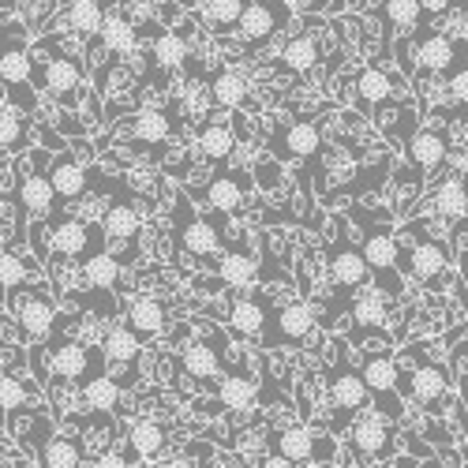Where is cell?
<instances>
[{
    "label": "cell",
    "instance_id": "obj_1",
    "mask_svg": "<svg viewBox=\"0 0 468 468\" xmlns=\"http://www.w3.org/2000/svg\"><path fill=\"white\" fill-rule=\"evenodd\" d=\"M401 237H412V240H409V244L398 240V270H401L405 278L420 282V285H439V282L446 278V270H450L453 251H450L442 240L427 237L423 225H420V229H416V225H405Z\"/></svg>",
    "mask_w": 468,
    "mask_h": 468
},
{
    "label": "cell",
    "instance_id": "obj_2",
    "mask_svg": "<svg viewBox=\"0 0 468 468\" xmlns=\"http://www.w3.org/2000/svg\"><path fill=\"white\" fill-rule=\"evenodd\" d=\"M360 378L367 386V394H371V405L378 416H386L389 423H398L405 420V398L398 394V360L394 353H364L360 360Z\"/></svg>",
    "mask_w": 468,
    "mask_h": 468
},
{
    "label": "cell",
    "instance_id": "obj_3",
    "mask_svg": "<svg viewBox=\"0 0 468 468\" xmlns=\"http://www.w3.org/2000/svg\"><path fill=\"white\" fill-rule=\"evenodd\" d=\"M176 244H180V251H187L191 259H210V266L218 270V251H221V229H218V221H207L199 210L191 207V199L187 195H180L176 191Z\"/></svg>",
    "mask_w": 468,
    "mask_h": 468
},
{
    "label": "cell",
    "instance_id": "obj_4",
    "mask_svg": "<svg viewBox=\"0 0 468 468\" xmlns=\"http://www.w3.org/2000/svg\"><path fill=\"white\" fill-rule=\"evenodd\" d=\"M326 278L334 285V300L341 307H348V300H353L356 289L371 285V270H367V259L364 251L353 244L341 232V237L334 240V251H326Z\"/></svg>",
    "mask_w": 468,
    "mask_h": 468
},
{
    "label": "cell",
    "instance_id": "obj_5",
    "mask_svg": "<svg viewBox=\"0 0 468 468\" xmlns=\"http://www.w3.org/2000/svg\"><path fill=\"white\" fill-rule=\"evenodd\" d=\"M326 398H330V409H334V431H345L364 409H371V394L360 378V371L348 364V360H337L330 382H326Z\"/></svg>",
    "mask_w": 468,
    "mask_h": 468
},
{
    "label": "cell",
    "instance_id": "obj_6",
    "mask_svg": "<svg viewBox=\"0 0 468 468\" xmlns=\"http://www.w3.org/2000/svg\"><path fill=\"white\" fill-rule=\"evenodd\" d=\"M289 19H292L289 0H248V8L237 19V27H232V34L244 46H262L270 37H278L289 27Z\"/></svg>",
    "mask_w": 468,
    "mask_h": 468
},
{
    "label": "cell",
    "instance_id": "obj_7",
    "mask_svg": "<svg viewBox=\"0 0 468 468\" xmlns=\"http://www.w3.org/2000/svg\"><path fill=\"white\" fill-rule=\"evenodd\" d=\"M319 319H315V307L307 300H292V303H282L274 315L266 319V330H262V345L270 348H285V345H303L311 334H315Z\"/></svg>",
    "mask_w": 468,
    "mask_h": 468
},
{
    "label": "cell",
    "instance_id": "obj_8",
    "mask_svg": "<svg viewBox=\"0 0 468 468\" xmlns=\"http://www.w3.org/2000/svg\"><path fill=\"white\" fill-rule=\"evenodd\" d=\"M412 46H416V64L427 75H450L453 68L468 64V37H450L446 30L435 27H427Z\"/></svg>",
    "mask_w": 468,
    "mask_h": 468
},
{
    "label": "cell",
    "instance_id": "obj_9",
    "mask_svg": "<svg viewBox=\"0 0 468 468\" xmlns=\"http://www.w3.org/2000/svg\"><path fill=\"white\" fill-rule=\"evenodd\" d=\"M34 80H37V87H42L53 101H60V105H68V109L80 105L83 68L75 64L71 57L57 53V57H49V60H34Z\"/></svg>",
    "mask_w": 468,
    "mask_h": 468
},
{
    "label": "cell",
    "instance_id": "obj_10",
    "mask_svg": "<svg viewBox=\"0 0 468 468\" xmlns=\"http://www.w3.org/2000/svg\"><path fill=\"white\" fill-rule=\"evenodd\" d=\"M348 439H353L356 457H367V461H389L398 453L394 423L386 416H378L375 409H364L353 423H348Z\"/></svg>",
    "mask_w": 468,
    "mask_h": 468
},
{
    "label": "cell",
    "instance_id": "obj_11",
    "mask_svg": "<svg viewBox=\"0 0 468 468\" xmlns=\"http://www.w3.org/2000/svg\"><path fill=\"white\" fill-rule=\"evenodd\" d=\"M405 386L409 389H401V398H412L420 409H427V412H439L442 409V401L450 398V389H453V375H450V367L446 364H439V360H416V367H412V375H405Z\"/></svg>",
    "mask_w": 468,
    "mask_h": 468
},
{
    "label": "cell",
    "instance_id": "obj_12",
    "mask_svg": "<svg viewBox=\"0 0 468 468\" xmlns=\"http://www.w3.org/2000/svg\"><path fill=\"white\" fill-rule=\"evenodd\" d=\"M46 221H49V232H53V251L60 259H87V255L105 248V240H101L105 232L98 225H87L83 218L64 214V218H46Z\"/></svg>",
    "mask_w": 468,
    "mask_h": 468
},
{
    "label": "cell",
    "instance_id": "obj_13",
    "mask_svg": "<svg viewBox=\"0 0 468 468\" xmlns=\"http://www.w3.org/2000/svg\"><path fill=\"white\" fill-rule=\"evenodd\" d=\"M105 371L101 348H87L80 341H60L53 345V375L64 382H87Z\"/></svg>",
    "mask_w": 468,
    "mask_h": 468
},
{
    "label": "cell",
    "instance_id": "obj_14",
    "mask_svg": "<svg viewBox=\"0 0 468 468\" xmlns=\"http://www.w3.org/2000/svg\"><path fill=\"white\" fill-rule=\"evenodd\" d=\"M405 150H409V165L423 176H435L446 158H450V139L442 128L427 124V128H416L409 139H405Z\"/></svg>",
    "mask_w": 468,
    "mask_h": 468
},
{
    "label": "cell",
    "instance_id": "obj_15",
    "mask_svg": "<svg viewBox=\"0 0 468 468\" xmlns=\"http://www.w3.org/2000/svg\"><path fill=\"white\" fill-rule=\"evenodd\" d=\"M248 191H251V176L244 169H218L207 184V203L214 214H225V218H237L240 214V203L248 199Z\"/></svg>",
    "mask_w": 468,
    "mask_h": 468
},
{
    "label": "cell",
    "instance_id": "obj_16",
    "mask_svg": "<svg viewBox=\"0 0 468 468\" xmlns=\"http://www.w3.org/2000/svg\"><path fill=\"white\" fill-rule=\"evenodd\" d=\"M323 150V128L315 121H289L274 139L278 162H311Z\"/></svg>",
    "mask_w": 468,
    "mask_h": 468
},
{
    "label": "cell",
    "instance_id": "obj_17",
    "mask_svg": "<svg viewBox=\"0 0 468 468\" xmlns=\"http://www.w3.org/2000/svg\"><path fill=\"white\" fill-rule=\"evenodd\" d=\"M225 334H214V337H207V341H191L184 353H180V367H184V375H191L195 382H210V378H218V371H221V364H225Z\"/></svg>",
    "mask_w": 468,
    "mask_h": 468
},
{
    "label": "cell",
    "instance_id": "obj_18",
    "mask_svg": "<svg viewBox=\"0 0 468 468\" xmlns=\"http://www.w3.org/2000/svg\"><path fill=\"white\" fill-rule=\"evenodd\" d=\"M353 90H356V105L371 112V109H378L382 101L398 98V94L405 90V80H394V75H389L382 64H367V68L356 71Z\"/></svg>",
    "mask_w": 468,
    "mask_h": 468
},
{
    "label": "cell",
    "instance_id": "obj_19",
    "mask_svg": "<svg viewBox=\"0 0 468 468\" xmlns=\"http://www.w3.org/2000/svg\"><path fill=\"white\" fill-rule=\"evenodd\" d=\"M128 326L139 334V341H154V337H162L165 326H169V311L158 296H150V292H139L128 300Z\"/></svg>",
    "mask_w": 468,
    "mask_h": 468
},
{
    "label": "cell",
    "instance_id": "obj_20",
    "mask_svg": "<svg viewBox=\"0 0 468 468\" xmlns=\"http://www.w3.org/2000/svg\"><path fill=\"white\" fill-rule=\"evenodd\" d=\"M139 353H143V341L139 334L124 323V326H112L101 341V360H105V371H121L128 367L132 378H135V364H139Z\"/></svg>",
    "mask_w": 468,
    "mask_h": 468
},
{
    "label": "cell",
    "instance_id": "obj_21",
    "mask_svg": "<svg viewBox=\"0 0 468 468\" xmlns=\"http://www.w3.org/2000/svg\"><path fill=\"white\" fill-rule=\"evenodd\" d=\"M98 42H101L105 53H112V57H132V53L139 49V27H135L121 8H105Z\"/></svg>",
    "mask_w": 468,
    "mask_h": 468
},
{
    "label": "cell",
    "instance_id": "obj_22",
    "mask_svg": "<svg viewBox=\"0 0 468 468\" xmlns=\"http://www.w3.org/2000/svg\"><path fill=\"white\" fill-rule=\"evenodd\" d=\"M16 315H19V330L30 341H49V334L57 326V307H53L49 296H23Z\"/></svg>",
    "mask_w": 468,
    "mask_h": 468
},
{
    "label": "cell",
    "instance_id": "obj_23",
    "mask_svg": "<svg viewBox=\"0 0 468 468\" xmlns=\"http://www.w3.org/2000/svg\"><path fill=\"white\" fill-rule=\"evenodd\" d=\"M139 210L132 199H116L105 207V218H101V232H105V244H135L139 237Z\"/></svg>",
    "mask_w": 468,
    "mask_h": 468
},
{
    "label": "cell",
    "instance_id": "obj_24",
    "mask_svg": "<svg viewBox=\"0 0 468 468\" xmlns=\"http://www.w3.org/2000/svg\"><path fill=\"white\" fill-rule=\"evenodd\" d=\"M53 203H57V191H53L46 173H30V176L19 180V210H23V218L46 221L53 214Z\"/></svg>",
    "mask_w": 468,
    "mask_h": 468
},
{
    "label": "cell",
    "instance_id": "obj_25",
    "mask_svg": "<svg viewBox=\"0 0 468 468\" xmlns=\"http://www.w3.org/2000/svg\"><path fill=\"white\" fill-rule=\"evenodd\" d=\"M266 319H270V303H266V296L251 292V296H244V300L232 303L229 330L237 334V337H251V341H259L262 330H266Z\"/></svg>",
    "mask_w": 468,
    "mask_h": 468
},
{
    "label": "cell",
    "instance_id": "obj_26",
    "mask_svg": "<svg viewBox=\"0 0 468 468\" xmlns=\"http://www.w3.org/2000/svg\"><path fill=\"white\" fill-rule=\"evenodd\" d=\"M49 184H53V191H57V199L75 203V199H83V195H87L90 176H87L83 162L68 158V154H57V158H53V169H49Z\"/></svg>",
    "mask_w": 468,
    "mask_h": 468
},
{
    "label": "cell",
    "instance_id": "obj_27",
    "mask_svg": "<svg viewBox=\"0 0 468 468\" xmlns=\"http://www.w3.org/2000/svg\"><path fill=\"white\" fill-rule=\"evenodd\" d=\"M128 446L139 453V461H158L169 446V431L162 420L154 416H139L132 427H128Z\"/></svg>",
    "mask_w": 468,
    "mask_h": 468
},
{
    "label": "cell",
    "instance_id": "obj_28",
    "mask_svg": "<svg viewBox=\"0 0 468 468\" xmlns=\"http://www.w3.org/2000/svg\"><path fill=\"white\" fill-rule=\"evenodd\" d=\"M431 210H435L439 218H446V221L464 218V210H468V180H464L461 173H450V176H442V180L435 184V191H431Z\"/></svg>",
    "mask_w": 468,
    "mask_h": 468
},
{
    "label": "cell",
    "instance_id": "obj_29",
    "mask_svg": "<svg viewBox=\"0 0 468 468\" xmlns=\"http://www.w3.org/2000/svg\"><path fill=\"white\" fill-rule=\"evenodd\" d=\"M0 83L23 90L27 83H34V57L27 53L23 42H5L0 46Z\"/></svg>",
    "mask_w": 468,
    "mask_h": 468
},
{
    "label": "cell",
    "instance_id": "obj_30",
    "mask_svg": "<svg viewBox=\"0 0 468 468\" xmlns=\"http://www.w3.org/2000/svg\"><path fill=\"white\" fill-rule=\"evenodd\" d=\"M232 150H237V128L218 121V116H214V121L207 116V124L199 128V154L207 162H214V165H225Z\"/></svg>",
    "mask_w": 468,
    "mask_h": 468
},
{
    "label": "cell",
    "instance_id": "obj_31",
    "mask_svg": "<svg viewBox=\"0 0 468 468\" xmlns=\"http://www.w3.org/2000/svg\"><path fill=\"white\" fill-rule=\"evenodd\" d=\"M83 282L90 285V289H98V292H112L116 285H121V274H124V262L116 259L109 248H101V251H94V255H87L83 259Z\"/></svg>",
    "mask_w": 468,
    "mask_h": 468
},
{
    "label": "cell",
    "instance_id": "obj_32",
    "mask_svg": "<svg viewBox=\"0 0 468 468\" xmlns=\"http://www.w3.org/2000/svg\"><path fill=\"white\" fill-rule=\"evenodd\" d=\"M348 315H353V330H378L386 323V296L375 285H364L348 300Z\"/></svg>",
    "mask_w": 468,
    "mask_h": 468
},
{
    "label": "cell",
    "instance_id": "obj_33",
    "mask_svg": "<svg viewBox=\"0 0 468 468\" xmlns=\"http://www.w3.org/2000/svg\"><path fill=\"white\" fill-rule=\"evenodd\" d=\"M128 132L143 146H162L173 135V121L165 109H139L135 116H128Z\"/></svg>",
    "mask_w": 468,
    "mask_h": 468
},
{
    "label": "cell",
    "instance_id": "obj_34",
    "mask_svg": "<svg viewBox=\"0 0 468 468\" xmlns=\"http://www.w3.org/2000/svg\"><path fill=\"white\" fill-rule=\"evenodd\" d=\"M319 60H323V57H319L315 34H292L289 42L282 46V53H278V64H282L289 75H307Z\"/></svg>",
    "mask_w": 468,
    "mask_h": 468
},
{
    "label": "cell",
    "instance_id": "obj_35",
    "mask_svg": "<svg viewBox=\"0 0 468 468\" xmlns=\"http://www.w3.org/2000/svg\"><path fill=\"white\" fill-rule=\"evenodd\" d=\"M187 42H184V34L180 30H158L154 34V42H150V57H154V68L158 71H180L187 64Z\"/></svg>",
    "mask_w": 468,
    "mask_h": 468
},
{
    "label": "cell",
    "instance_id": "obj_36",
    "mask_svg": "<svg viewBox=\"0 0 468 468\" xmlns=\"http://www.w3.org/2000/svg\"><path fill=\"white\" fill-rule=\"evenodd\" d=\"M121 398H124V389H121V382H116L109 371H101V375H94V378L83 382V405L90 412L109 416V412L121 409Z\"/></svg>",
    "mask_w": 468,
    "mask_h": 468
},
{
    "label": "cell",
    "instance_id": "obj_37",
    "mask_svg": "<svg viewBox=\"0 0 468 468\" xmlns=\"http://www.w3.org/2000/svg\"><path fill=\"white\" fill-rule=\"evenodd\" d=\"M218 278L225 285H237V289H248L259 282V259L248 251V248H237L218 259Z\"/></svg>",
    "mask_w": 468,
    "mask_h": 468
},
{
    "label": "cell",
    "instance_id": "obj_38",
    "mask_svg": "<svg viewBox=\"0 0 468 468\" xmlns=\"http://www.w3.org/2000/svg\"><path fill=\"white\" fill-rule=\"evenodd\" d=\"M101 19H105V0H68V8H64L68 30L83 37H98Z\"/></svg>",
    "mask_w": 468,
    "mask_h": 468
},
{
    "label": "cell",
    "instance_id": "obj_39",
    "mask_svg": "<svg viewBox=\"0 0 468 468\" xmlns=\"http://www.w3.org/2000/svg\"><path fill=\"white\" fill-rule=\"evenodd\" d=\"M248 0H199V19L203 27H214V34H229L237 27V19L244 16Z\"/></svg>",
    "mask_w": 468,
    "mask_h": 468
},
{
    "label": "cell",
    "instance_id": "obj_40",
    "mask_svg": "<svg viewBox=\"0 0 468 468\" xmlns=\"http://www.w3.org/2000/svg\"><path fill=\"white\" fill-rule=\"evenodd\" d=\"M218 398H221L225 409L244 412V409H251L259 401V382L251 375H225L218 382Z\"/></svg>",
    "mask_w": 468,
    "mask_h": 468
},
{
    "label": "cell",
    "instance_id": "obj_41",
    "mask_svg": "<svg viewBox=\"0 0 468 468\" xmlns=\"http://www.w3.org/2000/svg\"><path fill=\"white\" fill-rule=\"evenodd\" d=\"M274 450L296 464H311V453H315V435H311V427H282V431L274 435Z\"/></svg>",
    "mask_w": 468,
    "mask_h": 468
},
{
    "label": "cell",
    "instance_id": "obj_42",
    "mask_svg": "<svg viewBox=\"0 0 468 468\" xmlns=\"http://www.w3.org/2000/svg\"><path fill=\"white\" fill-rule=\"evenodd\" d=\"M210 98L218 109H240L248 101V80L240 71H218L210 83Z\"/></svg>",
    "mask_w": 468,
    "mask_h": 468
},
{
    "label": "cell",
    "instance_id": "obj_43",
    "mask_svg": "<svg viewBox=\"0 0 468 468\" xmlns=\"http://www.w3.org/2000/svg\"><path fill=\"white\" fill-rule=\"evenodd\" d=\"M37 453H42V468H80V457H83V450L64 435H49Z\"/></svg>",
    "mask_w": 468,
    "mask_h": 468
},
{
    "label": "cell",
    "instance_id": "obj_44",
    "mask_svg": "<svg viewBox=\"0 0 468 468\" xmlns=\"http://www.w3.org/2000/svg\"><path fill=\"white\" fill-rule=\"evenodd\" d=\"M382 23L394 27L398 34H409L412 27L423 23V16H420L416 0H382Z\"/></svg>",
    "mask_w": 468,
    "mask_h": 468
},
{
    "label": "cell",
    "instance_id": "obj_45",
    "mask_svg": "<svg viewBox=\"0 0 468 468\" xmlns=\"http://www.w3.org/2000/svg\"><path fill=\"white\" fill-rule=\"evenodd\" d=\"M27 143V121L12 105H0V150H19Z\"/></svg>",
    "mask_w": 468,
    "mask_h": 468
},
{
    "label": "cell",
    "instance_id": "obj_46",
    "mask_svg": "<svg viewBox=\"0 0 468 468\" xmlns=\"http://www.w3.org/2000/svg\"><path fill=\"white\" fill-rule=\"evenodd\" d=\"M30 278V266L19 259V255H12V251H0V289H19L23 282Z\"/></svg>",
    "mask_w": 468,
    "mask_h": 468
},
{
    "label": "cell",
    "instance_id": "obj_47",
    "mask_svg": "<svg viewBox=\"0 0 468 468\" xmlns=\"http://www.w3.org/2000/svg\"><path fill=\"white\" fill-rule=\"evenodd\" d=\"M23 401H27V386L12 375H0V409L16 412V409H23Z\"/></svg>",
    "mask_w": 468,
    "mask_h": 468
},
{
    "label": "cell",
    "instance_id": "obj_48",
    "mask_svg": "<svg viewBox=\"0 0 468 468\" xmlns=\"http://www.w3.org/2000/svg\"><path fill=\"white\" fill-rule=\"evenodd\" d=\"M255 184H259L262 191L282 187V162H278V158H262V162L255 165Z\"/></svg>",
    "mask_w": 468,
    "mask_h": 468
},
{
    "label": "cell",
    "instance_id": "obj_49",
    "mask_svg": "<svg viewBox=\"0 0 468 468\" xmlns=\"http://www.w3.org/2000/svg\"><path fill=\"white\" fill-rule=\"evenodd\" d=\"M446 94H450V101H468V64H461L446 75Z\"/></svg>",
    "mask_w": 468,
    "mask_h": 468
},
{
    "label": "cell",
    "instance_id": "obj_50",
    "mask_svg": "<svg viewBox=\"0 0 468 468\" xmlns=\"http://www.w3.org/2000/svg\"><path fill=\"white\" fill-rule=\"evenodd\" d=\"M416 5H420V16H423V23H435V19L450 16L453 0H416Z\"/></svg>",
    "mask_w": 468,
    "mask_h": 468
},
{
    "label": "cell",
    "instance_id": "obj_51",
    "mask_svg": "<svg viewBox=\"0 0 468 468\" xmlns=\"http://www.w3.org/2000/svg\"><path fill=\"white\" fill-rule=\"evenodd\" d=\"M94 468H132V464L124 461L121 450H101V453L94 457Z\"/></svg>",
    "mask_w": 468,
    "mask_h": 468
},
{
    "label": "cell",
    "instance_id": "obj_52",
    "mask_svg": "<svg viewBox=\"0 0 468 468\" xmlns=\"http://www.w3.org/2000/svg\"><path fill=\"white\" fill-rule=\"evenodd\" d=\"M262 468H300V464L289 461V457H282V453L274 450V453H266V457H262Z\"/></svg>",
    "mask_w": 468,
    "mask_h": 468
},
{
    "label": "cell",
    "instance_id": "obj_53",
    "mask_svg": "<svg viewBox=\"0 0 468 468\" xmlns=\"http://www.w3.org/2000/svg\"><path fill=\"white\" fill-rule=\"evenodd\" d=\"M450 165H453V173H461L464 180H468V146H461L453 158H450Z\"/></svg>",
    "mask_w": 468,
    "mask_h": 468
},
{
    "label": "cell",
    "instance_id": "obj_54",
    "mask_svg": "<svg viewBox=\"0 0 468 468\" xmlns=\"http://www.w3.org/2000/svg\"><path fill=\"white\" fill-rule=\"evenodd\" d=\"M416 468H442V461L439 457H423V464H416Z\"/></svg>",
    "mask_w": 468,
    "mask_h": 468
},
{
    "label": "cell",
    "instance_id": "obj_55",
    "mask_svg": "<svg viewBox=\"0 0 468 468\" xmlns=\"http://www.w3.org/2000/svg\"><path fill=\"white\" fill-rule=\"evenodd\" d=\"M461 221H464V225H468V210H464V218H461Z\"/></svg>",
    "mask_w": 468,
    "mask_h": 468
},
{
    "label": "cell",
    "instance_id": "obj_56",
    "mask_svg": "<svg viewBox=\"0 0 468 468\" xmlns=\"http://www.w3.org/2000/svg\"><path fill=\"white\" fill-rule=\"evenodd\" d=\"M464 353H468V337H464Z\"/></svg>",
    "mask_w": 468,
    "mask_h": 468
},
{
    "label": "cell",
    "instance_id": "obj_57",
    "mask_svg": "<svg viewBox=\"0 0 468 468\" xmlns=\"http://www.w3.org/2000/svg\"><path fill=\"white\" fill-rule=\"evenodd\" d=\"M0 87H5V83H0ZM0 94H5V90H0Z\"/></svg>",
    "mask_w": 468,
    "mask_h": 468
}]
</instances>
